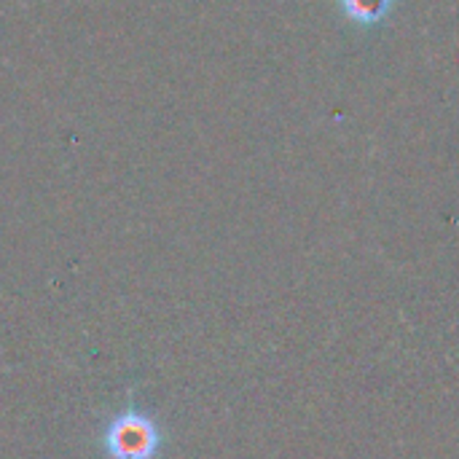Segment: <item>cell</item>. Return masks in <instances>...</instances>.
Returning <instances> with one entry per match:
<instances>
[{"label": "cell", "instance_id": "7a4b0ae2", "mask_svg": "<svg viewBox=\"0 0 459 459\" xmlns=\"http://www.w3.org/2000/svg\"><path fill=\"white\" fill-rule=\"evenodd\" d=\"M339 3L350 22L360 27H377L390 16L395 0H339Z\"/></svg>", "mask_w": 459, "mask_h": 459}, {"label": "cell", "instance_id": "6da1fadb", "mask_svg": "<svg viewBox=\"0 0 459 459\" xmlns=\"http://www.w3.org/2000/svg\"><path fill=\"white\" fill-rule=\"evenodd\" d=\"M105 446L113 459H156L164 449V430L153 417L129 409L108 428Z\"/></svg>", "mask_w": 459, "mask_h": 459}]
</instances>
